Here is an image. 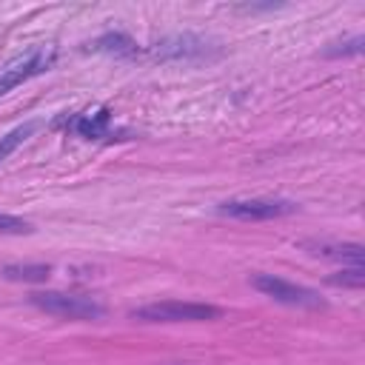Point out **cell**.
Here are the masks:
<instances>
[{
	"label": "cell",
	"instance_id": "11",
	"mask_svg": "<svg viewBox=\"0 0 365 365\" xmlns=\"http://www.w3.org/2000/svg\"><path fill=\"white\" fill-rule=\"evenodd\" d=\"M40 128V123L37 120H29V123H23V125H14L11 131H6L3 137H0V163H6L34 131Z\"/></svg>",
	"mask_w": 365,
	"mask_h": 365
},
{
	"label": "cell",
	"instance_id": "12",
	"mask_svg": "<svg viewBox=\"0 0 365 365\" xmlns=\"http://www.w3.org/2000/svg\"><path fill=\"white\" fill-rule=\"evenodd\" d=\"M328 282L331 285H342V288H362L365 285V268L362 265H345L342 271L328 277Z\"/></svg>",
	"mask_w": 365,
	"mask_h": 365
},
{
	"label": "cell",
	"instance_id": "1",
	"mask_svg": "<svg viewBox=\"0 0 365 365\" xmlns=\"http://www.w3.org/2000/svg\"><path fill=\"white\" fill-rule=\"evenodd\" d=\"M29 302L51 317H63V319H100L106 314V308L91 299V297H80V294H66V291H34L29 294Z\"/></svg>",
	"mask_w": 365,
	"mask_h": 365
},
{
	"label": "cell",
	"instance_id": "13",
	"mask_svg": "<svg viewBox=\"0 0 365 365\" xmlns=\"http://www.w3.org/2000/svg\"><path fill=\"white\" fill-rule=\"evenodd\" d=\"M31 222L14 214H0V234H29Z\"/></svg>",
	"mask_w": 365,
	"mask_h": 365
},
{
	"label": "cell",
	"instance_id": "9",
	"mask_svg": "<svg viewBox=\"0 0 365 365\" xmlns=\"http://www.w3.org/2000/svg\"><path fill=\"white\" fill-rule=\"evenodd\" d=\"M94 48H97V51H106V54H114V57H137V54H140V46H137L128 34H123V31H108V34H103V37L94 43Z\"/></svg>",
	"mask_w": 365,
	"mask_h": 365
},
{
	"label": "cell",
	"instance_id": "5",
	"mask_svg": "<svg viewBox=\"0 0 365 365\" xmlns=\"http://www.w3.org/2000/svg\"><path fill=\"white\" fill-rule=\"evenodd\" d=\"M54 57H57L54 46H37V48H31V51L14 57V60L0 71V94L17 88L20 83H26V80H31V77H37V74H43V71L54 63Z\"/></svg>",
	"mask_w": 365,
	"mask_h": 365
},
{
	"label": "cell",
	"instance_id": "6",
	"mask_svg": "<svg viewBox=\"0 0 365 365\" xmlns=\"http://www.w3.org/2000/svg\"><path fill=\"white\" fill-rule=\"evenodd\" d=\"M208 51H211V43L191 31L168 34L154 48V54L163 60H202V57H208Z\"/></svg>",
	"mask_w": 365,
	"mask_h": 365
},
{
	"label": "cell",
	"instance_id": "2",
	"mask_svg": "<svg viewBox=\"0 0 365 365\" xmlns=\"http://www.w3.org/2000/svg\"><path fill=\"white\" fill-rule=\"evenodd\" d=\"M220 308L208 302H180V299H165V302H148L131 311L134 319L143 322H205V319H220Z\"/></svg>",
	"mask_w": 365,
	"mask_h": 365
},
{
	"label": "cell",
	"instance_id": "10",
	"mask_svg": "<svg viewBox=\"0 0 365 365\" xmlns=\"http://www.w3.org/2000/svg\"><path fill=\"white\" fill-rule=\"evenodd\" d=\"M0 274L6 279H14V282H46L48 274H51V265H43V262H26V265H3Z\"/></svg>",
	"mask_w": 365,
	"mask_h": 365
},
{
	"label": "cell",
	"instance_id": "3",
	"mask_svg": "<svg viewBox=\"0 0 365 365\" xmlns=\"http://www.w3.org/2000/svg\"><path fill=\"white\" fill-rule=\"evenodd\" d=\"M297 208L299 205L294 200H282V197H240L217 205V211L231 220H279L294 214Z\"/></svg>",
	"mask_w": 365,
	"mask_h": 365
},
{
	"label": "cell",
	"instance_id": "7",
	"mask_svg": "<svg viewBox=\"0 0 365 365\" xmlns=\"http://www.w3.org/2000/svg\"><path fill=\"white\" fill-rule=\"evenodd\" d=\"M299 248H305L308 254L314 257H322V259H336L345 265H362L365 259V248L359 242H334V240H302Z\"/></svg>",
	"mask_w": 365,
	"mask_h": 365
},
{
	"label": "cell",
	"instance_id": "4",
	"mask_svg": "<svg viewBox=\"0 0 365 365\" xmlns=\"http://www.w3.org/2000/svg\"><path fill=\"white\" fill-rule=\"evenodd\" d=\"M251 285L271 297L274 302H282V305H291V308H325V299L305 288V285H297V282H288L282 277H274V274H254L251 277Z\"/></svg>",
	"mask_w": 365,
	"mask_h": 365
},
{
	"label": "cell",
	"instance_id": "8",
	"mask_svg": "<svg viewBox=\"0 0 365 365\" xmlns=\"http://www.w3.org/2000/svg\"><path fill=\"white\" fill-rule=\"evenodd\" d=\"M80 137L86 140H103L111 134V111L108 108H97V111H83L68 123Z\"/></svg>",
	"mask_w": 365,
	"mask_h": 365
},
{
	"label": "cell",
	"instance_id": "14",
	"mask_svg": "<svg viewBox=\"0 0 365 365\" xmlns=\"http://www.w3.org/2000/svg\"><path fill=\"white\" fill-rule=\"evenodd\" d=\"M362 43H365V40L356 34V37H351V40L339 43L342 48H328V54H331V57H336V54H359V51H362Z\"/></svg>",
	"mask_w": 365,
	"mask_h": 365
}]
</instances>
